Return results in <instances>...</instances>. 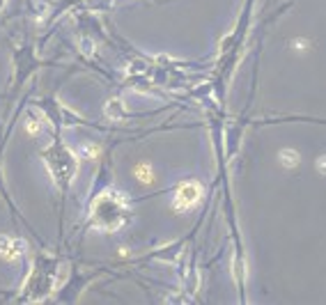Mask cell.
<instances>
[{"mask_svg": "<svg viewBox=\"0 0 326 305\" xmlns=\"http://www.w3.org/2000/svg\"><path fill=\"white\" fill-rule=\"evenodd\" d=\"M315 168H317V172H320L322 177H326V154L320 156V158L315 161Z\"/></svg>", "mask_w": 326, "mask_h": 305, "instance_id": "8992f818", "label": "cell"}, {"mask_svg": "<svg viewBox=\"0 0 326 305\" xmlns=\"http://www.w3.org/2000/svg\"><path fill=\"white\" fill-rule=\"evenodd\" d=\"M290 46H292V48H303V51H308V48H310V42H306V39H294Z\"/></svg>", "mask_w": 326, "mask_h": 305, "instance_id": "52a82bcc", "label": "cell"}, {"mask_svg": "<svg viewBox=\"0 0 326 305\" xmlns=\"http://www.w3.org/2000/svg\"><path fill=\"white\" fill-rule=\"evenodd\" d=\"M202 186L198 181H182L175 191V211H191L200 204Z\"/></svg>", "mask_w": 326, "mask_h": 305, "instance_id": "6da1fadb", "label": "cell"}, {"mask_svg": "<svg viewBox=\"0 0 326 305\" xmlns=\"http://www.w3.org/2000/svg\"><path fill=\"white\" fill-rule=\"evenodd\" d=\"M25 252V243L21 239H12V236H0V257L5 259H16Z\"/></svg>", "mask_w": 326, "mask_h": 305, "instance_id": "3957f363", "label": "cell"}, {"mask_svg": "<svg viewBox=\"0 0 326 305\" xmlns=\"http://www.w3.org/2000/svg\"><path fill=\"white\" fill-rule=\"evenodd\" d=\"M117 198H119V195L110 193V195H104V200H99V202L95 204V218H97V221L104 218L101 228H106V229H115V228H117V225L113 223L115 214L122 216V202H119Z\"/></svg>", "mask_w": 326, "mask_h": 305, "instance_id": "7a4b0ae2", "label": "cell"}, {"mask_svg": "<svg viewBox=\"0 0 326 305\" xmlns=\"http://www.w3.org/2000/svg\"><path fill=\"white\" fill-rule=\"evenodd\" d=\"M278 161H280V165H283V168L294 170V168H299V163H301V154H299L297 150L285 147V150L278 152Z\"/></svg>", "mask_w": 326, "mask_h": 305, "instance_id": "277c9868", "label": "cell"}, {"mask_svg": "<svg viewBox=\"0 0 326 305\" xmlns=\"http://www.w3.org/2000/svg\"><path fill=\"white\" fill-rule=\"evenodd\" d=\"M133 172H136V177H138V181H140V184H147L149 186L152 181H154V172H152V165H149V163H138Z\"/></svg>", "mask_w": 326, "mask_h": 305, "instance_id": "5b68a950", "label": "cell"}]
</instances>
